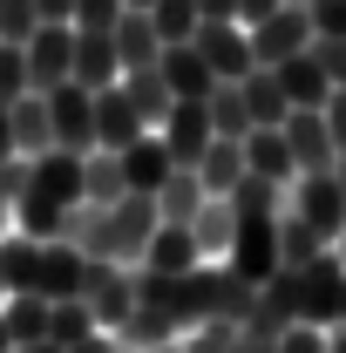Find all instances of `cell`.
I'll return each mask as SVG.
<instances>
[{
  "mask_svg": "<svg viewBox=\"0 0 346 353\" xmlns=\"http://www.w3.org/2000/svg\"><path fill=\"white\" fill-rule=\"evenodd\" d=\"M197 21H238V0H197Z\"/></svg>",
  "mask_w": 346,
  "mask_h": 353,
  "instance_id": "obj_50",
  "label": "cell"
},
{
  "mask_svg": "<svg viewBox=\"0 0 346 353\" xmlns=\"http://www.w3.org/2000/svg\"><path fill=\"white\" fill-rule=\"evenodd\" d=\"M0 319H7L14 347H41L48 340V299H34V292H14V299L0 306Z\"/></svg>",
  "mask_w": 346,
  "mask_h": 353,
  "instance_id": "obj_31",
  "label": "cell"
},
{
  "mask_svg": "<svg viewBox=\"0 0 346 353\" xmlns=\"http://www.w3.org/2000/svg\"><path fill=\"white\" fill-rule=\"evenodd\" d=\"M7 123H14V150H21V157L54 150V130H48V95H21V102L7 109Z\"/></svg>",
  "mask_w": 346,
  "mask_h": 353,
  "instance_id": "obj_26",
  "label": "cell"
},
{
  "mask_svg": "<svg viewBox=\"0 0 346 353\" xmlns=\"http://www.w3.org/2000/svg\"><path fill=\"white\" fill-rule=\"evenodd\" d=\"M197 183H204V197H231L245 183V143H224L217 136L211 150L197 157Z\"/></svg>",
  "mask_w": 346,
  "mask_h": 353,
  "instance_id": "obj_24",
  "label": "cell"
},
{
  "mask_svg": "<svg viewBox=\"0 0 346 353\" xmlns=\"http://www.w3.org/2000/svg\"><path fill=\"white\" fill-rule=\"evenodd\" d=\"M21 54H28V95H48V88H61L75 75V28H48L41 21Z\"/></svg>",
  "mask_w": 346,
  "mask_h": 353,
  "instance_id": "obj_10",
  "label": "cell"
},
{
  "mask_svg": "<svg viewBox=\"0 0 346 353\" xmlns=\"http://www.w3.org/2000/svg\"><path fill=\"white\" fill-rule=\"evenodd\" d=\"M272 75H278V88H285V102H292V109H305V116H319V109L333 102V82H326V68L312 61V48H305V54H292V61H278Z\"/></svg>",
  "mask_w": 346,
  "mask_h": 353,
  "instance_id": "obj_18",
  "label": "cell"
},
{
  "mask_svg": "<svg viewBox=\"0 0 346 353\" xmlns=\"http://www.w3.org/2000/svg\"><path fill=\"white\" fill-rule=\"evenodd\" d=\"M312 61L326 68V82L346 88V41H312Z\"/></svg>",
  "mask_w": 346,
  "mask_h": 353,
  "instance_id": "obj_43",
  "label": "cell"
},
{
  "mask_svg": "<svg viewBox=\"0 0 346 353\" xmlns=\"http://www.w3.org/2000/svg\"><path fill=\"white\" fill-rule=\"evenodd\" d=\"M285 0H238V28H258V21H272Z\"/></svg>",
  "mask_w": 346,
  "mask_h": 353,
  "instance_id": "obj_47",
  "label": "cell"
},
{
  "mask_svg": "<svg viewBox=\"0 0 346 353\" xmlns=\"http://www.w3.org/2000/svg\"><path fill=\"white\" fill-rule=\"evenodd\" d=\"M28 190H34V163H28V157H7V163H0V197H7V218H14V204H21Z\"/></svg>",
  "mask_w": 346,
  "mask_h": 353,
  "instance_id": "obj_41",
  "label": "cell"
},
{
  "mask_svg": "<svg viewBox=\"0 0 346 353\" xmlns=\"http://www.w3.org/2000/svg\"><path fill=\"white\" fill-rule=\"evenodd\" d=\"M305 14H312V41H346V0H319Z\"/></svg>",
  "mask_w": 346,
  "mask_h": 353,
  "instance_id": "obj_42",
  "label": "cell"
},
{
  "mask_svg": "<svg viewBox=\"0 0 346 353\" xmlns=\"http://www.w3.org/2000/svg\"><path fill=\"white\" fill-rule=\"evenodd\" d=\"M190 48H197V61L211 68L217 82H245V75H252V34H245L238 21H197Z\"/></svg>",
  "mask_w": 346,
  "mask_h": 353,
  "instance_id": "obj_8",
  "label": "cell"
},
{
  "mask_svg": "<svg viewBox=\"0 0 346 353\" xmlns=\"http://www.w3.org/2000/svg\"><path fill=\"white\" fill-rule=\"evenodd\" d=\"M116 163H123V190H130V197H156V190L170 183V170H176L156 130H150V136H136V143L123 150V157H116Z\"/></svg>",
  "mask_w": 346,
  "mask_h": 353,
  "instance_id": "obj_12",
  "label": "cell"
},
{
  "mask_svg": "<svg viewBox=\"0 0 346 353\" xmlns=\"http://www.w3.org/2000/svg\"><path fill=\"white\" fill-rule=\"evenodd\" d=\"M285 197H292V190H278V183H265V176L245 170V183H238L224 204H231V211H272V218H278V211H285Z\"/></svg>",
  "mask_w": 346,
  "mask_h": 353,
  "instance_id": "obj_38",
  "label": "cell"
},
{
  "mask_svg": "<svg viewBox=\"0 0 346 353\" xmlns=\"http://www.w3.org/2000/svg\"><path fill=\"white\" fill-rule=\"evenodd\" d=\"M319 252H326V245H319V238H312V231H305V224L292 218V211H278V265L305 272V265L319 259Z\"/></svg>",
  "mask_w": 346,
  "mask_h": 353,
  "instance_id": "obj_36",
  "label": "cell"
},
{
  "mask_svg": "<svg viewBox=\"0 0 346 353\" xmlns=\"http://www.w3.org/2000/svg\"><path fill=\"white\" fill-rule=\"evenodd\" d=\"M340 326H346V292H340Z\"/></svg>",
  "mask_w": 346,
  "mask_h": 353,
  "instance_id": "obj_60",
  "label": "cell"
},
{
  "mask_svg": "<svg viewBox=\"0 0 346 353\" xmlns=\"http://www.w3.org/2000/svg\"><path fill=\"white\" fill-rule=\"evenodd\" d=\"M340 292H346V265L333 259V252H319V259L299 272V326L333 333V326H340Z\"/></svg>",
  "mask_w": 346,
  "mask_h": 353,
  "instance_id": "obj_5",
  "label": "cell"
},
{
  "mask_svg": "<svg viewBox=\"0 0 346 353\" xmlns=\"http://www.w3.org/2000/svg\"><path fill=\"white\" fill-rule=\"evenodd\" d=\"M136 136H150V130H143V116L130 109L123 82H116V88H102V95H95V150H102V157H123Z\"/></svg>",
  "mask_w": 346,
  "mask_h": 353,
  "instance_id": "obj_13",
  "label": "cell"
},
{
  "mask_svg": "<svg viewBox=\"0 0 346 353\" xmlns=\"http://www.w3.org/2000/svg\"><path fill=\"white\" fill-rule=\"evenodd\" d=\"M245 170L265 176V183H278V190H292L299 183V163L285 150V130H252L245 136Z\"/></svg>",
  "mask_w": 346,
  "mask_h": 353,
  "instance_id": "obj_21",
  "label": "cell"
},
{
  "mask_svg": "<svg viewBox=\"0 0 346 353\" xmlns=\"http://www.w3.org/2000/svg\"><path fill=\"white\" fill-rule=\"evenodd\" d=\"M252 285L231 272V265H197L183 279H143L136 272V306L163 312L176 333H197V326H238L252 312Z\"/></svg>",
  "mask_w": 346,
  "mask_h": 353,
  "instance_id": "obj_1",
  "label": "cell"
},
{
  "mask_svg": "<svg viewBox=\"0 0 346 353\" xmlns=\"http://www.w3.org/2000/svg\"><path fill=\"white\" fill-rule=\"evenodd\" d=\"M130 353H156V347H176V326L163 319V312H150V306H136L130 319H123V333H116Z\"/></svg>",
  "mask_w": 346,
  "mask_h": 353,
  "instance_id": "obj_34",
  "label": "cell"
},
{
  "mask_svg": "<svg viewBox=\"0 0 346 353\" xmlns=\"http://www.w3.org/2000/svg\"><path fill=\"white\" fill-rule=\"evenodd\" d=\"M88 312H95V333H123V319L136 312V265H102L88 259Z\"/></svg>",
  "mask_w": 346,
  "mask_h": 353,
  "instance_id": "obj_6",
  "label": "cell"
},
{
  "mask_svg": "<svg viewBox=\"0 0 346 353\" xmlns=\"http://www.w3.org/2000/svg\"><path fill=\"white\" fill-rule=\"evenodd\" d=\"M109 41H116V61H123V75H136V68H156V61H163V41H156L150 14H123V21L109 28Z\"/></svg>",
  "mask_w": 346,
  "mask_h": 353,
  "instance_id": "obj_23",
  "label": "cell"
},
{
  "mask_svg": "<svg viewBox=\"0 0 346 353\" xmlns=\"http://www.w3.org/2000/svg\"><path fill=\"white\" fill-rule=\"evenodd\" d=\"M204 109H211V136H224V143H245V136H252V116H245L238 82H217L211 95H204Z\"/></svg>",
  "mask_w": 346,
  "mask_h": 353,
  "instance_id": "obj_30",
  "label": "cell"
},
{
  "mask_svg": "<svg viewBox=\"0 0 346 353\" xmlns=\"http://www.w3.org/2000/svg\"><path fill=\"white\" fill-rule=\"evenodd\" d=\"M204 204H211V197H204V183H197V170H170V183L156 190V218H163V224H176V231H190Z\"/></svg>",
  "mask_w": 346,
  "mask_h": 353,
  "instance_id": "obj_25",
  "label": "cell"
},
{
  "mask_svg": "<svg viewBox=\"0 0 346 353\" xmlns=\"http://www.w3.org/2000/svg\"><path fill=\"white\" fill-rule=\"evenodd\" d=\"M285 150H292L299 176H326L340 163V157H333V136H326V116H305V109L285 116Z\"/></svg>",
  "mask_w": 346,
  "mask_h": 353,
  "instance_id": "obj_15",
  "label": "cell"
},
{
  "mask_svg": "<svg viewBox=\"0 0 346 353\" xmlns=\"http://www.w3.org/2000/svg\"><path fill=\"white\" fill-rule=\"evenodd\" d=\"M156 136H163V150H170L176 170H197V157L217 143V136H211V109H204V102H176Z\"/></svg>",
  "mask_w": 346,
  "mask_h": 353,
  "instance_id": "obj_11",
  "label": "cell"
},
{
  "mask_svg": "<svg viewBox=\"0 0 346 353\" xmlns=\"http://www.w3.org/2000/svg\"><path fill=\"white\" fill-rule=\"evenodd\" d=\"M285 7H319V0H285Z\"/></svg>",
  "mask_w": 346,
  "mask_h": 353,
  "instance_id": "obj_58",
  "label": "cell"
},
{
  "mask_svg": "<svg viewBox=\"0 0 346 353\" xmlns=\"http://www.w3.org/2000/svg\"><path fill=\"white\" fill-rule=\"evenodd\" d=\"M41 292L48 306H61V299H82L88 292V259L75 252V245H41Z\"/></svg>",
  "mask_w": 346,
  "mask_h": 353,
  "instance_id": "obj_17",
  "label": "cell"
},
{
  "mask_svg": "<svg viewBox=\"0 0 346 353\" xmlns=\"http://www.w3.org/2000/svg\"><path fill=\"white\" fill-rule=\"evenodd\" d=\"M231 333H238V326H197V333L183 340V353H231Z\"/></svg>",
  "mask_w": 346,
  "mask_h": 353,
  "instance_id": "obj_44",
  "label": "cell"
},
{
  "mask_svg": "<svg viewBox=\"0 0 346 353\" xmlns=\"http://www.w3.org/2000/svg\"><path fill=\"white\" fill-rule=\"evenodd\" d=\"M123 95H130V109L143 116V130H163V116H170V88H163V75L156 68H136V75H123Z\"/></svg>",
  "mask_w": 346,
  "mask_h": 353,
  "instance_id": "obj_27",
  "label": "cell"
},
{
  "mask_svg": "<svg viewBox=\"0 0 346 353\" xmlns=\"http://www.w3.org/2000/svg\"><path fill=\"white\" fill-rule=\"evenodd\" d=\"M156 75H163V88H170V102H204L217 88V75L197 61V48H163V61H156Z\"/></svg>",
  "mask_w": 346,
  "mask_h": 353,
  "instance_id": "obj_20",
  "label": "cell"
},
{
  "mask_svg": "<svg viewBox=\"0 0 346 353\" xmlns=\"http://www.w3.org/2000/svg\"><path fill=\"white\" fill-rule=\"evenodd\" d=\"M150 28L163 48H183L197 34V0H150Z\"/></svg>",
  "mask_w": 346,
  "mask_h": 353,
  "instance_id": "obj_35",
  "label": "cell"
},
{
  "mask_svg": "<svg viewBox=\"0 0 346 353\" xmlns=\"http://www.w3.org/2000/svg\"><path fill=\"white\" fill-rule=\"evenodd\" d=\"M68 353H130V347H123V340H116V333H88L82 347H68Z\"/></svg>",
  "mask_w": 346,
  "mask_h": 353,
  "instance_id": "obj_49",
  "label": "cell"
},
{
  "mask_svg": "<svg viewBox=\"0 0 346 353\" xmlns=\"http://www.w3.org/2000/svg\"><path fill=\"white\" fill-rule=\"evenodd\" d=\"M7 157H21V150H14V123H7V109H0V163H7Z\"/></svg>",
  "mask_w": 346,
  "mask_h": 353,
  "instance_id": "obj_51",
  "label": "cell"
},
{
  "mask_svg": "<svg viewBox=\"0 0 346 353\" xmlns=\"http://www.w3.org/2000/svg\"><path fill=\"white\" fill-rule=\"evenodd\" d=\"M48 28H75V0H34Z\"/></svg>",
  "mask_w": 346,
  "mask_h": 353,
  "instance_id": "obj_48",
  "label": "cell"
},
{
  "mask_svg": "<svg viewBox=\"0 0 346 353\" xmlns=\"http://www.w3.org/2000/svg\"><path fill=\"white\" fill-rule=\"evenodd\" d=\"M156 353H183V340H176V347H156Z\"/></svg>",
  "mask_w": 346,
  "mask_h": 353,
  "instance_id": "obj_59",
  "label": "cell"
},
{
  "mask_svg": "<svg viewBox=\"0 0 346 353\" xmlns=\"http://www.w3.org/2000/svg\"><path fill=\"white\" fill-rule=\"evenodd\" d=\"M231 231H238L231 204H224V197H211V204L197 211V224H190V238H197V259H224V252H231Z\"/></svg>",
  "mask_w": 346,
  "mask_h": 353,
  "instance_id": "obj_32",
  "label": "cell"
},
{
  "mask_svg": "<svg viewBox=\"0 0 346 353\" xmlns=\"http://www.w3.org/2000/svg\"><path fill=\"white\" fill-rule=\"evenodd\" d=\"M123 14H130L123 0H75V28H82V34H109Z\"/></svg>",
  "mask_w": 346,
  "mask_h": 353,
  "instance_id": "obj_40",
  "label": "cell"
},
{
  "mask_svg": "<svg viewBox=\"0 0 346 353\" xmlns=\"http://www.w3.org/2000/svg\"><path fill=\"white\" fill-rule=\"evenodd\" d=\"M28 95V54L21 48H0V109H14Z\"/></svg>",
  "mask_w": 346,
  "mask_h": 353,
  "instance_id": "obj_39",
  "label": "cell"
},
{
  "mask_svg": "<svg viewBox=\"0 0 346 353\" xmlns=\"http://www.w3.org/2000/svg\"><path fill=\"white\" fill-rule=\"evenodd\" d=\"M48 130H54V150L95 157V95H88L82 82L48 88Z\"/></svg>",
  "mask_w": 346,
  "mask_h": 353,
  "instance_id": "obj_7",
  "label": "cell"
},
{
  "mask_svg": "<svg viewBox=\"0 0 346 353\" xmlns=\"http://www.w3.org/2000/svg\"><path fill=\"white\" fill-rule=\"evenodd\" d=\"M245 34H252V68H278V61H292V54L312 48V14L305 7H278L272 21L245 28Z\"/></svg>",
  "mask_w": 346,
  "mask_h": 353,
  "instance_id": "obj_9",
  "label": "cell"
},
{
  "mask_svg": "<svg viewBox=\"0 0 346 353\" xmlns=\"http://www.w3.org/2000/svg\"><path fill=\"white\" fill-rule=\"evenodd\" d=\"M285 211H292V218H299L326 252L340 245V231H346V197H340V183H333V170H326V176H299V183H292V197H285Z\"/></svg>",
  "mask_w": 346,
  "mask_h": 353,
  "instance_id": "obj_4",
  "label": "cell"
},
{
  "mask_svg": "<svg viewBox=\"0 0 346 353\" xmlns=\"http://www.w3.org/2000/svg\"><path fill=\"white\" fill-rule=\"evenodd\" d=\"M238 218V231H231V252H224V265L258 292L265 279L278 272V218L272 211H231Z\"/></svg>",
  "mask_w": 346,
  "mask_h": 353,
  "instance_id": "obj_3",
  "label": "cell"
},
{
  "mask_svg": "<svg viewBox=\"0 0 346 353\" xmlns=\"http://www.w3.org/2000/svg\"><path fill=\"white\" fill-rule=\"evenodd\" d=\"M88 333H95V312H88V299H61V306H48V347H82Z\"/></svg>",
  "mask_w": 346,
  "mask_h": 353,
  "instance_id": "obj_33",
  "label": "cell"
},
{
  "mask_svg": "<svg viewBox=\"0 0 346 353\" xmlns=\"http://www.w3.org/2000/svg\"><path fill=\"white\" fill-rule=\"evenodd\" d=\"M7 224H14L28 245H54V238H61V204H48L41 190H28V197L14 204V218H7Z\"/></svg>",
  "mask_w": 346,
  "mask_h": 353,
  "instance_id": "obj_29",
  "label": "cell"
},
{
  "mask_svg": "<svg viewBox=\"0 0 346 353\" xmlns=\"http://www.w3.org/2000/svg\"><path fill=\"white\" fill-rule=\"evenodd\" d=\"M238 95H245V116H252V130H285L292 102H285V88H278V75H272V68H252V75L238 82Z\"/></svg>",
  "mask_w": 346,
  "mask_h": 353,
  "instance_id": "obj_22",
  "label": "cell"
},
{
  "mask_svg": "<svg viewBox=\"0 0 346 353\" xmlns=\"http://www.w3.org/2000/svg\"><path fill=\"white\" fill-rule=\"evenodd\" d=\"M41 28V7L34 0H0V48H28Z\"/></svg>",
  "mask_w": 346,
  "mask_h": 353,
  "instance_id": "obj_37",
  "label": "cell"
},
{
  "mask_svg": "<svg viewBox=\"0 0 346 353\" xmlns=\"http://www.w3.org/2000/svg\"><path fill=\"white\" fill-rule=\"evenodd\" d=\"M123 7H130V14H150V0H123Z\"/></svg>",
  "mask_w": 346,
  "mask_h": 353,
  "instance_id": "obj_54",
  "label": "cell"
},
{
  "mask_svg": "<svg viewBox=\"0 0 346 353\" xmlns=\"http://www.w3.org/2000/svg\"><path fill=\"white\" fill-rule=\"evenodd\" d=\"M68 82H82L88 95L116 88V82H123V61H116V41H109V34H82V28H75V75H68Z\"/></svg>",
  "mask_w": 346,
  "mask_h": 353,
  "instance_id": "obj_19",
  "label": "cell"
},
{
  "mask_svg": "<svg viewBox=\"0 0 346 353\" xmlns=\"http://www.w3.org/2000/svg\"><path fill=\"white\" fill-rule=\"evenodd\" d=\"M28 163H34V190H41L48 204H61V211L82 204V163L88 157H75V150H41V157H28Z\"/></svg>",
  "mask_w": 346,
  "mask_h": 353,
  "instance_id": "obj_16",
  "label": "cell"
},
{
  "mask_svg": "<svg viewBox=\"0 0 346 353\" xmlns=\"http://www.w3.org/2000/svg\"><path fill=\"white\" fill-rule=\"evenodd\" d=\"M197 238L190 231H176V224H156V238L143 245V259H136V272L143 279H183V272H197Z\"/></svg>",
  "mask_w": 346,
  "mask_h": 353,
  "instance_id": "obj_14",
  "label": "cell"
},
{
  "mask_svg": "<svg viewBox=\"0 0 346 353\" xmlns=\"http://www.w3.org/2000/svg\"><path fill=\"white\" fill-rule=\"evenodd\" d=\"M156 197H123L116 211H102V224H95V238H88V259L102 265H130L143 259V245L156 238Z\"/></svg>",
  "mask_w": 346,
  "mask_h": 353,
  "instance_id": "obj_2",
  "label": "cell"
},
{
  "mask_svg": "<svg viewBox=\"0 0 346 353\" xmlns=\"http://www.w3.org/2000/svg\"><path fill=\"white\" fill-rule=\"evenodd\" d=\"M0 238H7V197H0Z\"/></svg>",
  "mask_w": 346,
  "mask_h": 353,
  "instance_id": "obj_56",
  "label": "cell"
},
{
  "mask_svg": "<svg viewBox=\"0 0 346 353\" xmlns=\"http://www.w3.org/2000/svg\"><path fill=\"white\" fill-rule=\"evenodd\" d=\"M0 306H7V272H0Z\"/></svg>",
  "mask_w": 346,
  "mask_h": 353,
  "instance_id": "obj_57",
  "label": "cell"
},
{
  "mask_svg": "<svg viewBox=\"0 0 346 353\" xmlns=\"http://www.w3.org/2000/svg\"><path fill=\"white\" fill-rule=\"evenodd\" d=\"M278 353H326V333H312V326H292V333L278 340Z\"/></svg>",
  "mask_w": 346,
  "mask_h": 353,
  "instance_id": "obj_46",
  "label": "cell"
},
{
  "mask_svg": "<svg viewBox=\"0 0 346 353\" xmlns=\"http://www.w3.org/2000/svg\"><path fill=\"white\" fill-rule=\"evenodd\" d=\"M0 353H14V333H7V319H0Z\"/></svg>",
  "mask_w": 346,
  "mask_h": 353,
  "instance_id": "obj_53",
  "label": "cell"
},
{
  "mask_svg": "<svg viewBox=\"0 0 346 353\" xmlns=\"http://www.w3.org/2000/svg\"><path fill=\"white\" fill-rule=\"evenodd\" d=\"M319 116H326V136H333V157H346V88H333V102Z\"/></svg>",
  "mask_w": 346,
  "mask_h": 353,
  "instance_id": "obj_45",
  "label": "cell"
},
{
  "mask_svg": "<svg viewBox=\"0 0 346 353\" xmlns=\"http://www.w3.org/2000/svg\"><path fill=\"white\" fill-rule=\"evenodd\" d=\"M123 197H130V190H123V163L95 150V157L82 163V204H88V211H116Z\"/></svg>",
  "mask_w": 346,
  "mask_h": 353,
  "instance_id": "obj_28",
  "label": "cell"
},
{
  "mask_svg": "<svg viewBox=\"0 0 346 353\" xmlns=\"http://www.w3.org/2000/svg\"><path fill=\"white\" fill-rule=\"evenodd\" d=\"M333 259H340V265H346V231H340V245H333Z\"/></svg>",
  "mask_w": 346,
  "mask_h": 353,
  "instance_id": "obj_55",
  "label": "cell"
},
{
  "mask_svg": "<svg viewBox=\"0 0 346 353\" xmlns=\"http://www.w3.org/2000/svg\"><path fill=\"white\" fill-rule=\"evenodd\" d=\"M333 183H340V197H346V157H340V163H333Z\"/></svg>",
  "mask_w": 346,
  "mask_h": 353,
  "instance_id": "obj_52",
  "label": "cell"
}]
</instances>
